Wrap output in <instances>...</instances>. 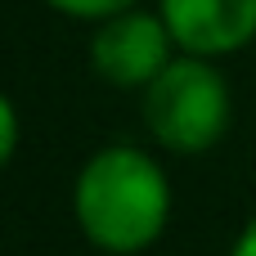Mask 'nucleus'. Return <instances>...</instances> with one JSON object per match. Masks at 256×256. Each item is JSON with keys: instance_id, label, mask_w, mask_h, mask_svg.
I'll use <instances>...</instances> for the list:
<instances>
[{"instance_id": "nucleus-7", "label": "nucleus", "mask_w": 256, "mask_h": 256, "mask_svg": "<svg viewBox=\"0 0 256 256\" xmlns=\"http://www.w3.org/2000/svg\"><path fill=\"white\" fill-rule=\"evenodd\" d=\"M230 256H256V220H252V225H243V234L234 238Z\"/></svg>"}, {"instance_id": "nucleus-1", "label": "nucleus", "mask_w": 256, "mask_h": 256, "mask_svg": "<svg viewBox=\"0 0 256 256\" xmlns=\"http://www.w3.org/2000/svg\"><path fill=\"white\" fill-rule=\"evenodd\" d=\"M72 216L90 248L135 256L153 248L171 220V184L158 158L135 144H112L86 158L72 184Z\"/></svg>"}, {"instance_id": "nucleus-6", "label": "nucleus", "mask_w": 256, "mask_h": 256, "mask_svg": "<svg viewBox=\"0 0 256 256\" xmlns=\"http://www.w3.org/2000/svg\"><path fill=\"white\" fill-rule=\"evenodd\" d=\"M14 153H18V108L14 99H4L0 104V162H14Z\"/></svg>"}, {"instance_id": "nucleus-3", "label": "nucleus", "mask_w": 256, "mask_h": 256, "mask_svg": "<svg viewBox=\"0 0 256 256\" xmlns=\"http://www.w3.org/2000/svg\"><path fill=\"white\" fill-rule=\"evenodd\" d=\"M176 36L166 27L162 14H148V9H126V14H112L94 27L90 36V68L99 81L117 86V90H148L166 63L176 58Z\"/></svg>"}, {"instance_id": "nucleus-4", "label": "nucleus", "mask_w": 256, "mask_h": 256, "mask_svg": "<svg viewBox=\"0 0 256 256\" xmlns=\"http://www.w3.org/2000/svg\"><path fill=\"white\" fill-rule=\"evenodd\" d=\"M184 54L225 58L256 40V0H158Z\"/></svg>"}, {"instance_id": "nucleus-5", "label": "nucleus", "mask_w": 256, "mask_h": 256, "mask_svg": "<svg viewBox=\"0 0 256 256\" xmlns=\"http://www.w3.org/2000/svg\"><path fill=\"white\" fill-rule=\"evenodd\" d=\"M54 14H63V18H81V22H104V18H112V14H126V9H135L140 0H45Z\"/></svg>"}, {"instance_id": "nucleus-2", "label": "nucleus", "mask_w": 256, "mask_h": 256, "mask_svg": "<svg viewBox=\"0 0 256 256\" xmlns=\"http://www.w3.org/2000/svg\"><path fill=\"white\" fill-rule=\"evenodd\" d=\"M140 94H144L148 135L180 158H198V153L216 148L230 130V117H234V94H230L216 58L184 54V50Z\"/></svg>"}]
</instances>
